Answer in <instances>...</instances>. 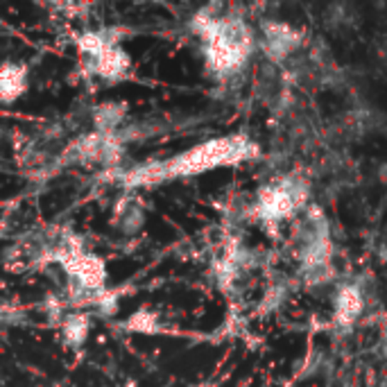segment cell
Here are the masks:
<instances>
[{"instance_id": "1", "label": "cell", "mask_w": 387, "mask_h": 387, "mask_svg": "<svg viewBox=\"0 0 387 387\" xmlns=\"http://www.w3.org/2000/svg\"><path fill=\"white\" fill-rule=\"evenodd\" d=\"M258 157V143L247 134H229L197 143L184 152L164 161H149L145 166H136L122 174V184L127 189L154 186L172 179H189L197 174H206L218 168L240 166Z\"/></svg>"}, {"instance_id": "2", "label": "cell", "mask_w": 387, "mask_h": 387, "mask_svg": "<svg viewBox=\"0 0 387 387\" xmlns=\"http://www.w3.org/2000/svg\"><path fill=\"white\" fill-rule=\"evenodd\" d=\"M191 30L202 43L208 73L218 80H231L243 73L256 50V36L249 23L218 5L199 9L191 18Z\"/></svg>"}, {"instance_id": "3", "label": "cell", "mask_w": 387, "mask_h": 387, "mask_svg": "<svg viewBox=\"0 0 387 387\" xmlns=\"http://www.w3.org/2000/svg\"><path fill=\"white\" fill-rule=\"evenodd\" d=\"M310 181L299 172H288L281 177H274L265 184L254 197L249 206V216L263 227L274 229L285 220L299 218L308 208Z\"/></svg>"}, {"instance_id": "4", "label": "cell", "mask_w": 387, "mask_h": 387, "mask_svg": "<svg viewBox=\"0 0 387 387\" xmlns=\"http://www.w3.org/2000/svg\"><path fill=\"white\" fill-rule=\"evenodd\" d=\"M122 30L118 28H97L82 32L75 46L93 78L105 80L107 84H118L129 78L132 57L122 48Z\"/></svg>"}, {"instance_id": "5", "label": "cell", "mask_w": 387, "mask_h": 387, "mask_svg": "<svg viewBox=\"0 0 387 387\" xmlns=\"http://www.w3.org/2000/svg\"><path fill=\"white\" fill-rule=\"evenodd\" d=\"M304 41H306L304 32H299L290 23H283V21L263 23L260 36H258L260 53L265 55V59L272 66L285 64L290 57H295L299 50L304 48Z\"/></svg>"}, {"instance_id": "6", "label": "cell", "mask_w": 387, "mask_h": 387, "mask_svg": "<svg viewBox=\"0 0 387 387\" xmlns=\"http://www.w3.org/2000/svg\"><path fill=\"white\" fill-rule=\"evenodd\" d=\"M365 310V290L358 283L338 285L333 297V324L340 329H351Z\"/></svg>"}, {"instance_id": "7", "label": "cell", "mask_w": 387, "mask_h": 387, "mask_svg": "<svg viewBox=\"0 0 387 387\" xmlns=\"http://www.w3.org/2000/svg\"><path fill=\"white\" fill-rule=\"evenodd\" d=\"M147 222V208L143 204L141 197L127 195L118 199V204L114 206V213H111V224L120 235H139Z\"/></svg>"}, {"instance_id": "8", "label": "cell", "mask_w": 387, "mask_h": 387, "mask_svg": "<svg viewBox=\"0 0 387 387\" xmlns=\"http://www.w3.org/2000/svg\"><path fill=\"white\" fill-rule=\"evenodd\" d=\"M28 84H30L28 66L18 64V61H5L3 70H0V100L5 105L16 102L28 91Z\"/></svg>"}, {"instance_id": "9", "label": "cell", "mask_w": 387, "mask_h": 387, "mask_svg": "<svg viewBox=\"0 0 387 387\" xmlns=\"http://www.w3.org/2000/svg\"><path fill=\"white\" fill-rule=\"evenodd\" d=\"M124 116H127V105L109 100V102H102V105H97L93 109L91 122H93L95 132H102V134H120Z\"/></svg>"}, {"instance_id": "10", "label": "cell", "mask_w": 387, "mask_h": 387, "mask_svg": "<svg viewBox=\"0 0 387 387\" xmlns=\"http://www.w3.org/2000/svg\"><path fill=\"white\" fill-rule=\"evenodd\" d=\"M59 329H61V340H64L68 346H75V349L82 346L91 333L89 313H84V310H73V313H66L64 319L59 322Z\"/></svg>"}]
</instances>
